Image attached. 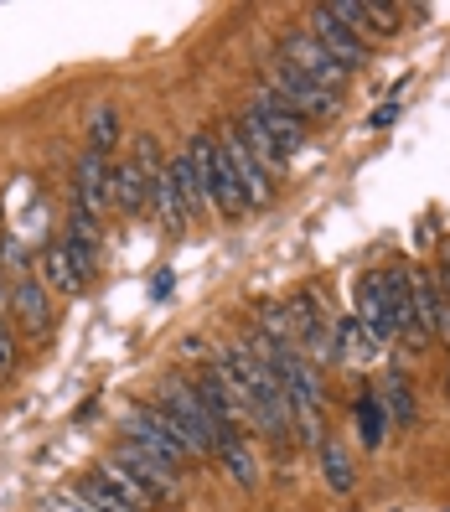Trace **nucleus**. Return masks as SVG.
I'll use <instances>...</instances> for the list:
<instances>
[{
    "instance_id": "1",
    "label": "nucleus",
    "mask_w": 450,
    "mask_h": 512,
    "mask_svg": "<svg viewBox=\"0 0 450 512\" xmlns=\"http://www.w3.org/2000/svg\"><path fill=\"white\" fill-rule=\"evenodd\" d=\"M119 440H130V445H140L145 456H156V461H166L171 471H192V466H202V456L187 445V435L171 425V414L156 404V399H130L125 409H119Z\"/></svg>"
},
{
    "instance_id": "2",
    "label": "nucleus",
    "mask_w": 450,
    "mask_h": 512,
    "mask_svg": "<svg viewBox=\"0 0 450 512\" xmlns=\"http://www.w3.org/2000/svg\"><path fill=\"white\" fill-rule=\"evenodd\" d=\"M290 331H295V352L306 357L311 368H337V342H332V306L316 285H300L290 300Z\"/></svg>"
},
{
    "instance_id": "3",
    "label": "nucleus",
    "mask_w": 450,
    "mask_h": 512,
    "mask_svg": "<svg viewBox=\"0 0 450 512\" xmlns=\"http://www.w3.org/2000/svg\"><path fill=\"white\" fill-rule=\"evenodd\" d=\"M264 88L269 94H280L306 125H326V119H337V109H342V99L337 94H326L321 83H311L306 73H295L285 57H269L264 63Z\"/></svg>"
},
{
    "instance_id": "4",
    "label": "nucleus",
    "mask_w": 450,
    "mask_h": 512,
    "mask_svg": "<svg viewBox=\"0 0 450 512\" xmlns=\"http://www.w3.org/2000/svg\"><path fill=\"white\" fill-rule=\"evenodd\" d=\"M156 404L171 414V425L187 435V445L197 450V456L207 461L218 450V425H213V414L202 409V399H197V388H192V378H166L161 388H156Z\"/></svg>"
},
{
    "instance_id": "5",
    "label": "nucleus",
    "mask_w": 450,
    "mask_h": 512,
    "mask_svg": "<svg viewBox=\"0 0 450 512\" xmlns=\"http://www.w3.org/2000/svg\"><path fill=\"white\" fill-rule=\"evenodd\" d=\"M275 57H285V63H290L295 73H306L311 83H321L326 94H337V99H342V88L352 83V73H347V68H337L332 57L321 52V42H316V37L306 32V26H295V32H285V37H280V52H275Z\"/></svg>"
},
{
    "instance_id": "6",
    "label": "nucleus",
    "mask_w": 450,
    "mask_h": 512,
    "mask_svg": "<svg viewBox=\"0 0 450 512\" xmlns=\"http://www.w3.org/2000/svg\"><path fill=\"white\" fill-rule=\"evenodd\" d=\"M306 16H311V26H306V32L321 42V52L332 57L337 68H347V73H363V68L373 63V47H368L363 37H357L352 26H342V21H337L332 11H326V6H311Z\"/></svg>"
},
{
    "instance_id": "7",
    "label": "nucleus",
    "mask_w": 450,
    "mask_h": 512,
    "mask_svg": "<svg viewBox=\"0 0 450 512\" xmlns=\"http://www.w3.org/2000/svg\"><path fill=\"white\" fill-rule=\"evenodd\" d=\"M249 114H254L259 125L269 130V140H275L290 161H295V150H306V145H311V125H306V119H300V114H295L280 94H269L264 83L254 88V104H249Z\"/></svg>"
},
{
    "instance_id": "8",
    "label": "nucleus",
    "mask_w": 450,
    "mask_h": 512,
    "mask_svg": "<svg viewBox=\"0 0 450 512\" xmlns=\"http://www.w3.org/2000/svg\"><path fill=\"white\" fill-rule=\"evenodd\" d=\"M109 456H114L119 466H125L130 476H140L145 487L161 497V507H176V502H182V487H187V476H182V471H171L166 461L145 456V450H140V445H130V440H114V450H109Z\"/></svg>"
},
{
    "instance_id": "9",
    "label": "nucleus",
    "mask_w": 450,
    "mask_h": 512,
    "mask_svg": "<svg viewBox=\"0 0 450 512\" xmlns=\"http://www.w3.org/2000/svg\"><path fill=\"white\" fill-rule=\"evenodd\" d=\"M218 145H223V161H228L233 176H238V187H244V202H249V207H269V202H275V176H269V171L249 156V145L238 140L233 125L218 135Z\"/></svg>"
},
{
    "instance_id": "10",
    "label": "nucleus",
    "mask_w": 450,
    "mask_h": 512,
    "mask_svg": "<svg viewBox=\"0 0 450 512\" xmlns=\"http://www.w3.org/2000/svg\"><path fill=\"white\" fill-rule=\"evenodd\" d=\"M11 321L21 326V337H32V342H42L52 331V290L37 275H21L11 285Z\"/></svg>"
},
{
    "instance_id": "11",
    "label": "nucleus",
    "mask_w": 450,
    "mask_h": 512,
    "mask_svg": "<svg viewBox=\"0 0 450 512\" xmlns=\"http://www.w3.org/2000/svg\"><path fill=\"white\" fill-rule=\"evenodd\" d=\"M213 461L223 466V476L233 481L238 492H259L264 466H259V450L249 445V435H223V440H218V450H213Z\"/></svg>"
},
{
    "instance_id": "12",
    "label": "nucleus",
    "mask_w": 450,
    "mask_h": 512,
    "mask_svg": "<svg viewBox=\"0 0 450 512\" xmlns=\"http://www.w3.org/2000/svg\"><path fill=\"white\" fill-rule=\"evenodd\" d=\"M352 430H357V445L363 450H378L394 440V430H388V414H383V399H378V388L373 383H363L357 388V399H352Z\"/></svg>"
},
{
    "instance_id": "13",
    "label": "nucleus",
    "mask_w": 450,
    "mask_h": 512,
    "mask_svg": "<svg viewBox=\"0 0 450 512\" xmlns=\"http://www.w3.org/2000/svg\"><path fill=\"white\" fill-rule=\"evenodd\" d=\"M378 399H383V414H388V430H394V435L414 430V419H419V394H414V378H409L399 363L388 368V378H383V388H378Z\"/></svg>"
},
{
    "instance_id": "14",
    "label": "nucleus",
    "mask_w": 450,
    "mask_h": 512,
    "mask_svg": "<svg viewBox=\"0 0 450 512\" xmlns=\"http://www.w3.org/2000/svg\"><path fill=\"white\" fill-rule=\"evenodd\" d=\"M316 466H321V487L332 497H352L357 492V466H352V450L342 445V435H326L316 445Z\"/></svg>"
},
{
    "instance_id": "15",
    "label": "nucleus",
    "mask_w": 450,
    "mask_h": 512,
    "mask_svg": "<svg viewBox=\"0 0 450 512\" xmlns=\"http://www.w3.org/2000/svg\"><path fill=\"white\" fill-rule=\"evenodd\" d=\"M109 207H119L125 218H145L150 213V187H145V176L135 171L130 156L109 166Z\"/></svg>"
},
{
    "instance_id": "16",
    "label": "nucleus",
    "mask_w": 450,
    "mask_h": 512,
    "mask_svg": "<svg viewBox=\"0 0 450 512\" xmlns=\"http://www.w3.org/2000/svg\"><path fill=\"white\" fill-rule=\"evenodd\" d=\"M352 316L363 321L383 347L394 342V321H388V300H383V280H378V269H363V275H357V311H352Z\"/></svg>"
},
{
    "instance_id": "17",
    "label": "nucleus",
    "mask_w": 450,
    "mask_h": 512,
    "mask_svg": "<svg viewBox=\"0 0 450 512\" xmlns=\"http://www.w3.org/2000/svg\"><path fill=\"white\" fill-rule=\"evenodd\" d=\"M332 342H337V363H352V368H368L373 357L383 352V342H378L373 331H368L363 321H357L352 311L332 321Z\"/></svg>"
},
{
    "instance_id": "18",
    "label": "nucleus",
    "mask_w": 450,
    "mask_h": 512,
    "mask_svg": "<svg viewBox=\"0 0 450 512\" xmlns=\"http://www.w3.org/2000/svg\"><path fill=\"white\" fill-rule=\"evenodd\" d=\"M109 166L104 156H94V150H83V161H78V176H73V202H83L88 213H104L109 207Z\"/></svg>"
},
{
    "instance_id": "19",
    "label": "nucleus",
    "mask_w": 450,
    "mask_h": 512,
    "mask_svg": "<svg viewBox=\"0 0 450 512\" xmlns=\"http://www.w3.org/2000/svg\"><path fill=\"white\" fill-rule=\"evenodd\" d=\"M233 130H238V140L249 145V156H254V161H259V166H264L269 176H280V171H290V156H285V150H280L275 140H269V130L259 125V119H254L249 109H244V114L233 119Z\"/></svg>"
},
{
    "instance_id": "20",
    "label": "nucleus",
    "mask_w": 450,
    "mask_h": 512,
    "mask_svg": "<svg viewBox=\"0 0 450 512\" xmlns=\"http://www.w3.org/2000/svg\"><path fill=\"white\" fill-rule=\"evenodd\" d=\"M42 285H47L52 295H68V300H78V295L88 290V285H83V275L73 269V254H68L63 238L42 249Z\"/></svg>"
},
{
    "instance_id": "21",
    "label": "nucleus",
    "mask_w": 450,
    "mask_h": 512,
    "mask_svg": "<svg viewBox=\"0 0 450 512\" xmlns=\"http://www.w3.org/2000/svg\"><path fill=\"white\" fill-rule=\"evenodd\" d=\"M83 145L94 150V156L114 161V150L125 145V119H119L114 104H94V109H88V135H83Z\"/></svg>"
},
{
    "instance_id": "22",
    "label": "nucleus",
    "mask_w": 450,
    "mask_h": 512,
    "mask_svg": "<svg viewBox=\"0 0 450 512\" xmlns=\"http://www.w3.org/2000/svg\"><path fill=\"white\" fill-rule=\"evenodd\" d=\"M94 471H99V476H104V481H109V487H114L119 497H125V502L135 507V512H161V497H156V492H150V487H145V481H140V476H130V471H125V466H119L114 456H104V461H99Z\"/></svg>"
},
{
    "instance_id": "23",
    "label": "nucleus",
    "mask_w": 450,
    "mask_h": 512,
    "mask_svg": "<svg viewBox=\"0 0 450 512\" xmlns=\"http://www.w3.org/2000/svg\"><path fill=\"white\" fill-rule=\"evenodd\" d=\"M166 176H171L176 197H182L187 218H202V213H207V192L197 187V176H192V161H187V150H176V156L166 161Z\"/></svg>"
},
{
    "instance_id": "24",
    "label": "nucleus",
    "mask_w": 450,
    "mask_h": 512,
    "mask_svg": "<svg viewBox=\"0 0 450 512\" xmlns=\"http://www.w3.org/2000/svg\"><path fill=\"white\" fill-rule=\"evenodd\" d=\"M249 326L259 331L264 342H275V347H295V331H290V306H285V300H259Z\"/></svg>"
},
{
    "instance_id": "25",
    "label": "nucleus",
    "mask_w": 450,
    "mask_h": 512,
    "mask_svg": "<svg viewBox=\"0 0 450 512\" xmlns=\"http://www.w3.org/2000/svg\"><path fill=\"white\" fill-rule=\"evenodd\" d=\"M73 487H78V492H83L88 502H94V512H135V507H130L125 497H119V492L109 487V481H104L99 471H88L83 481H73Z\"/></svg>"
},
{
    "instance_id": "26",
    "label": "nucleus",
    "mask_w": 450,
    "mask_h": 512,
    "mask_svg": "<svg viewBox=\"0 0 450 512\" xmlns=\"http://www.w3.org/2000/svg\"><path fill=\"white\" fill-rule=\"evenodd\" d=\"M37 512H94V502H88L78 487H57L37 502Z\"/></svg>"
},
{
    "instance_id": "27",
    "label": "nucleus",
    "mask_w": 450,
    "mask_h": 512,
    "mask_svg": "<svg viewBox=\"0 0 450 512\" xmlns=\"http://www.w3.org/2000/svg\"><path fill=\"white\" fill-rule=\"evenodd\" d=\"M16 363H21V342H16L11 321H0V378L16 373Z\"/></svg>"
},
{
    "instance_id": "28",
    "label": "nucleus",
    "mask_w": 450,
    "mask_h": 512,
    "mask_svg": "<svg viewBox=\"0 0 450 512\" xmlns=\"http://www.w3.org/2000/svg\"><path fill=\"white\" fill-rule=\"evenodd\" d=\"M399 94H404V83L394 88V99H388L378 114H368V130H388V125H394V119H399Z\"/></svg>"
},
{
    "instance_id": "29",
    "label": "nucleus",
    "mask_w": 450,
    "mask_h": 512,
    "mask_svg": "<svg viewBox=\"0 0 450 512\" xmlns=\"http://www.w3.org/2000/svg\"><path fill=\"white\" fill-rule=\"evenodd\" d=\"M430 269H435V280H440V290L450 300V238H445V249H440V264H430Z\"/></svg>"
},
{
    "instance_id": "30",
    "label": "nucleus",
    "mask_w": 450,
    "mask_h": 512,
    "mask_svg": "<svg viewBox=\"0 0 450 512\" xmlns=\"http://www.w3.org/2000/svg\"><path fill=\"white\" fill-rule=\"evenodd\" d=\"M171 290H176V275H171V269H161V275L150 280V300H166Z\"/></svg>"
},
{
    "instance_id": "31",
    "label": "nucleus",
    "mask_w": 450,
    "mask_h": 512,
    "mask_svg": "<svg viewBox=\"0 0 450 512\" xmlns=\"http://www.w3.org/2000/svg\"><path fill=\"white\" fill-rule=\"evenodd\" d=\"M207 352H213V347H207L202 337H182V357H187V363H202Z\"/></svg>"
},
{
    "instance_id": "32",
    "label": "nucleus",
    "mask_w": 450,
    "mask_h": 512,
    "mask_svg": "<svg viewBox=\"0 0 450 512\" xmlns=\"http://www.w3.org/2000/svg\"><path fill=\"white\" fill-rule=\"evenodd\" d=\"M11 316V280H6V269H0V321Z\"/></svg>"
},
{
    "instance_id": "33",
    "label": "nucleus",
    "mask_w": 450,
    "mask_h": 512,
    "mask_svg": "<svg viewBox=\"0 0 450 512\" xmlns=\"http://www.w3.org/2000/svg\"><path fill=\"white\" fill-rule=\"evenodd\" d=\"M445 404H450V373H445Z\"/></svg>"
}]
</instances>
